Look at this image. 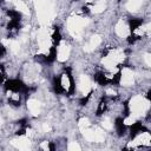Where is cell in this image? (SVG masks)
Returning <instances> with one entry per match:
<instances>
[{
  "instance_id": "6da1fadb",
  "label": "cell",
  "mask_w": 151,
  "mask_h": 151,
  "mask_svg": "<svg viewBox=\"0 0 151 151\" xmlns=\"http://www.w3.org/2000/svg\"><path fill=\"white\" fill-rule=\"evenodd\" d=\"M73 50H74V42L70 39L63 38L54 46L55 61L60 63V64H64V65H67L73 58Z\"/></svg>"
}]
</instances>
